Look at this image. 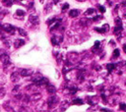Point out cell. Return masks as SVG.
<instances>
[{
    "label": "cell",
    "instance_id": "1",
    "mask_svg": "<svg viewBox=\"0 0 126 112\" xmlns=\"http://www.w3.org/2000/svg\"><path fill=\"white\" fill-rule=\"evenodd\" d=\"M55 91H56V88L54 86H52L51 84H47V92L48 93L53 94V93H55Z\"/></svg>",
    "mask_w": 126,
    "mask_h": 112
},
{
    "label": "cell",
    "instance_id": "2",
    "mask_svg": "<svg viewBox=\"0 0 126 112\" xmlns=\"http://www.w3.org/2000/svg\"><path fill=\"white\" fill-rule=\"evenodd\" d=\"M69 15H70V17H72V18H76V17L79 15V10L73 9V10H71V11H70Z\"/></svg>",
    "mask_w": 126,
    "mask_h": 112
},
{
    "label": "cell",
    "instance_id": "3",
    "mask_svg": "<svg viewBox=\"0 0 126 112\" xmlns=\"http://www.w3.org/2000/svg\"><path fill=\"white\" fill-rule=\"evenodd\" d=\"M2 29L5 30V31H7V32H10V33H13V31H14V28L11 25H3L2 26Z\"/></svg>",
    "mask_w": 126,
    "mask_h": 112
},
{
    "label": "cell",
    "instance_id": "4",
    "mask_svg": "<svg viewBox=\"0 0 126 112\" xmlns=\"http://www.w3.org/2000/svg\"><path fill=\"white\" fill-rule=\"evenodd\" d=\"M25 43V41L23 40V39H18L16 42H15V47H20V46H22L23 45V44Z\"/></svg>",
    "mask_w": 126,
    "mask_h": 112
},
{
    "label": "cell",
    "instance_id": "5",
    "mask_svg": "<svg viewBox=\"0 0 126 112\" xmlns=\"http://www.w3.org/2000/svg\"><path fill=\"white\" fill-rule=\"evenodd\" d=\"M83 103L84 102H83V100L81 98H76V99H74L72 101V104H80V105H82Z\"/></svg>",
    "mask_w": 126,
    "mask_h": 112
},
{
    "label": "cell",
    "instance_id": "6",
    "mask_svg": "<svg viewBox=\"0 0 126 112\" xmlns=\"http://www.w3.org/2000/svg\"><path fill=\"white\" fill-rule=\"evenodd\" d=\"M33 71L32 70H23L22 71V76H29Z\"/></svg>",
    "mask_w": 126,
    "mask_h": 112
},
{
    "label": "cell",
    "instance_id": "7",
    "mask_svg": "<svg viewBox=\"0 0 126 112\" xmlns=\"http://www.w3.org/2000/svg\"><path fill=\"white\" fill-rule=\"evenodd\" d=\"M30 20H31V22H33V23H34V24H36V25L39 23V22H38V17L31 16V17H30Z\"/></svg>",
    "mask_w": 126,
    "mask_h": 112
},
{
    "label": "cell",
    "instance_id": "8",
    "mask_svg": "<svg viewBox=\"0 0 126 112\" xmlns=\"http://www.w3.org/2000/svg\"><path fill=\"white\" fill-rule=\"evenodd\" d=\"M119 54H120L119 49H114V51H113V58H117L119 56Z\"/></svg>",
    "mask_w": 126,
    "mask_h": 112
},
{
    "label": "cell",
    "instance_id": "9",
    "mask_svg": "<svg viewBox=\"0 0 126 112\" xmlns=\"http://www.w3.org/2000/svg\"><path fill=\"white\" fill-rule=\"evenodd\" d=\"M95 12H96V10L93 9V8H91V9H88V10L86 11V14H87V15H91V14H93V13H95Z\"/></svg>",
    "mask_w": 126,
    "mask_h": 112
},
{
    "label": "cell",
    "instance_id": "10",
    "mask_svg": "<svg viewBox=\"0 0 126 112\" xmlns=\"http://www.w3.org/2000/svg\"><path fill=\"white\" fill-rule=\"evenodd\" d=\"M16 15H17V16H24V15H25V12L22 11V10H17Z\"/></svg>",
    "mask_w": 126,
    "mask_h": 112
},
{
    "label": "cell",
    "instance_id": "11",
    "mask_svg": "<svg viewBox=\"0 0 126 112\" xmlns=\"http://www.w3.org/2000/svg\"><path fill=\"white\" fill-rule=\"evenodd\" d=\"M120 109L121 110H126V104L125 103H120Z\"/></svg>",
    "mask_w": 126,
    "mask_h": 112
},
{
    "label": "cell",
    "instance_id": "12",
    "mask_svg": "<svg viewBox=\"0 0 126 112\" xmlns=\"http://www.w3.org/2000/svg\"><path fill=\"white\" fill-rule=\"evenodd\" d=\"M107 67V69H108V70H110V71H111V70L114 68V65H113V64H108Z\"/></svg>",
    "mask_w": 126,
    "mask_h": 112
},
{
    "label": "cell",
    "instance_id": "13",
    "mask_svg": "<svg viewBox=\"0 0 126 112\" xmlns=\"http://www.w3.org/2000/svg\"><path fill=\"white\" fill-rule=\"evenodd\" d=\"M18 30H19V32H20V34H21L22 35H27V33L25 32V31H23L22 29H18Z\"/></svg>",
    "mask_w": 126,
    "mask_h": 112
},
{
    "label": "cell",
    "instance_id": "14",
    "mask_svg": "<svg viewBox=\"0 0 126 112\" xmlns=\"http://www.w3.org/2000/svg\"><path fill=\"white\" fill-rule=\"evenodd\" d=\"M68 8H69V4L65 3V4H64V6L62 7V11H64V10H66V9H68Z\"/></svg>",
    "mask_w": 126,
    "mask_h": 112
},
{
    "label": "cell",
    "instance_id": "15",
    "mask_svg": "<svg viewBox=\"0 0 126 112\" xmlns=\"http://www.w3.org/2000/svg\"><path fill=\"white\" fill-rule=\"evenodd\" d=\"M99 11L102 12V13H105V12H106V8H105V7H102V6H99Z\"/></svg>",
    "mask_w": 126,
    "mask_h": 112
},
{
    "label": "cell",
    "instance_id": "16",
    "mask_svg": "<svg viewBox=\"0 0 126 112\" xmlns=\"http://www.w3.org/2000/svg\"><path fill=\"white\" fill-rule=\"evenodd\" d=\"M98 46H99V41H96V43H95V47L97 48Z\"/></svg>",
    "mask_w": 126,
    "mask_h": 112
},
{
    "label": "cell",
    "instance_id": "17",
    "mask_svg": "<svg viewBox=\"0 0 126 112\" xmlns=\"http://www.w3.org/2000/svg\"><path fill=\"white\" fill-rule=\"evenodd\" d=\"M99 19H102V17H100V16H97V17L94 18V21H97V20H99Z\"/></svg>",
    "mask_w": 126,
    "mask_h": 112
},
{
    "label": "cell",
    "instance_id": "18",
    "mask_svg": "<svg viewBox=\"0 0 126 112\" xmlns=\"http://www.w3.org/2000/svg\"><path fill=\"white\" fill-rule=\"evenodd\" d=\"M123 49H124V51H125V53H126V45H124V47H123Z\"/></svg>",
    "mask_w": 126,
    "mask_h": 112
},
{
    "label": "cell",
    "instance_id": "19",
    "mask_svg": "<svg viewBox=\"0 0 126 112\" xmlns=\"http://www.w3.org/2000/svg\"><path fill=\"white\" fill-rule=\"evenodd\" d=\"M78 1H85V0H78Z\"/></svg>",
    "mask_w": 126,
    "mask_h": 112
},
{
    "label": "cell",
    "instance_id": "20",
    "mask_svg": "<svg viewBox=\"0 0 126 112\" xmlns=\"http://www.w3.org/2000/svg\"><path fill=\"white\" fill-rule=\"evenodd\" d=\"M40 1H41V2H43V0H40Z\"/></svg>",
    "mask_w": 126,
    "mask_h": 112
}]
</instances>
